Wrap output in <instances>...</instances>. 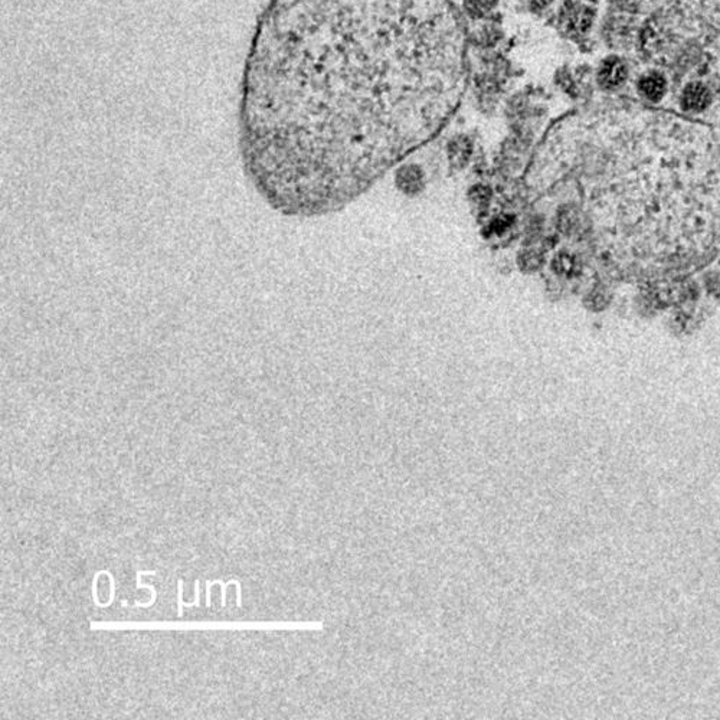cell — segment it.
Returning <instances> with one entry per match:
<instances>
[{"instance_id":"obj_1","label":"cell","mask_w":720,"mask_h":720,"mask_svg":"<svg viewBox=\"0 0 720 720\" xmlns=\"http://www.w3.org/2000/svg\"><path fill=\"white\" fill-rule=\"evenodd\" d=\"M628 78V65L620 56H610L598 70V84L603 90L614 91L621 88Z\"/></svg>"},{"instance_id":"obj_2","label":"cell","mask_w":720,"mask_h":720,"mask_svg":"<svg viewBox=\"0 0 720 720\" xmlns=\"http://www.w3.org/2000/svg\"><path fill=\"white\" fill-rule=\"evenodd\" d=\"M713 100L710 88L703 83L687 84L680 95V105L689 112H702L710 107Z\"/></svg>"},{"instance_id":"obj_3","label":"cell","mask_w":720,"mask_h":720,"mask_svg":"<svg viewBox=\"0 0 720 720\" xmlns=\"http://www.w3.org/2000/svg\"><path fill=\"white\" fill-rule=\"evenodd\" d=\"M638 92L651 102L662 101L667 92V80L662 73H647L638 80Z\"/></svg>"},{"instance_id":"obj_4","label":"cell","mask_w":720,"mask_h":720,"mask_svg":"<svg viewBox=\"0 0 720 720\" xmlns=\"http://www.w3.org/2000/svg\"><path fill=\"white\" fill-rule=\"evenodd\" d=\"M396 184L408 195L418 194L419 191L423 189V185H424L423 170L413 164L402 166L396 174Z\"/></svg>"},{"instance_id":"obj_5","label":"cell","mask_w":720,"mask_h":720,"mask_svg":"<svg viewBox=\"0 0 720 720\" xmlns=\"http://www.w3.org/2000/svg\"><path fill=\"white\" fill-rule=\"evenodd\" d=\"M497 5V0H465L464 8L472 18H485Z\"/></svg>"},{"instance_id":"obj_6","label":"cell","mask_w":720,"mask_h":720,"mask_svg":"<svg viewBox=\"0 0 720 720\" xmlns=\"http://www.w3.org/2000/svg\"><path fill=\"white\" fill-rule=\"evenodd\" d=\"M450 153L452 156V160L454 162H465L471 153V146H470V142L465 139V137H461V139H457L452 142V144L450 146Z\"/></svg>"},{"instance_id":"obj_7","label":"cell","mask_w":720,"mask_h":720,"mask_svg":"<svg viewBox=\"0 0 720 720\" xmlns=\"http://www.w3.org/2000/svg\"><path fill=\"white\" fill-rule=\"evenodd\" d=\"M549 2H551V0H534V4H536L537 6H540V8H542V6H546Z\"/></svg>"}]
</instances>
